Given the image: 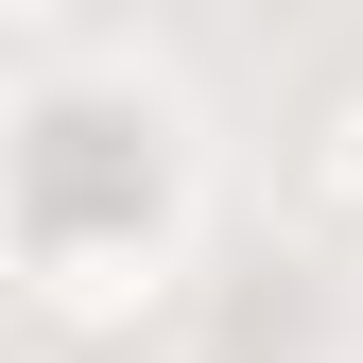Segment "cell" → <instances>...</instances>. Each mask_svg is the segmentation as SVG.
Segmentation results:
<instances>
[{
    "instance_id": "1",
    "label": "cell",
    "mask_w": 363,
    "mask_h": 363,
    "mask_svg": "<svg viewBox=\"0 0 363 363\" xmlns=\"http://www.w3.org/2000/svg\"><path fill=\"white\" fill-rule=\"evenodd\" d=\"M294 208L363 242V69H346V86H311V121H294Z\"/></svg>"
},
{
    "instance_id": "2",
    "label": "cell",
    "mask_w": 363,
    "mask_h": 363,
    "mask_svg": "<svg viewBox=\"0 0 363 363\" xmlns=\"http://www.w3.org/2000/svg\"><path fill=\"white\" fill-rule=\"evenodd\" d=\"M0 18H18V52H69V35H86V0H0Z\"/></svg>"
},
{
    "instance_id": "3",
    "label": "cell",
    "mask_w": 363,
    "mask_h": 363,
    "mask_svg": "<svg viewBox=\"0 0 363 363\" xmlns=\"http://www.w3.org/2000/svg\"><path fill=\"white\" fill-rule=\"evenodd\" d=\"M277 18H311V0H277Z\"/></svg>"
}]
</instances>
